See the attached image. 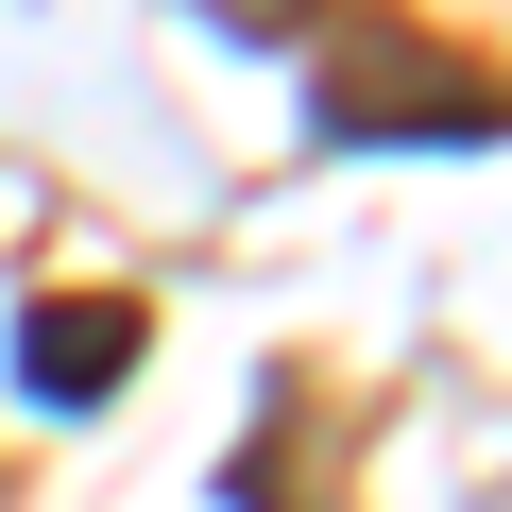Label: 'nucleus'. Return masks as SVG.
I'll return each mask as SVG.
<instances>
[{"label": "nucleus", "mask_w": 512, "mask_h": 512, "mask_svg": "<svg viewBox=\"0 0 512 512\" xmlns=\"http://www.w3.org/2000/svg\"><path fill=\"white\" fill-rule=\"evenodd\" d=\"M120 342H137V325H35V342H18V359H35V393H86V376H103V359H120Z\"/></svg>", "instance_id": "1"}]
</instances>
